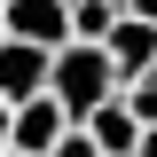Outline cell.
Returning <instances> with one entry per match:
<instances>
[{
  "label": "cell",
  "instance_id": "1",
  "mask_svg": "<svg viewBox=\"0 0 157 157\" xmlns=\"http://www.w3.org/2000/svg\"><path fill=\"white\" fill-rule=\"evenodd\" d=\"M47 94L71 110V126H86L102 102H118V94H126V78H118L110 47H86V39H71V47L55 55V78H47Z\"/></svg>",
  "mask_w": 157,
  "mask_h": 157
},
{
  "label": "cell",
  "instance_id": "2",
  "mask_svg": "<svg viewBox=\"0 0 157 157\" xmlns=\"http://www.w3.org/2000/svg\"><path fill=\"white\" fill-rule=\"evenodd\" d=\"M8 8V39H32L47 55L71 47V0H0Z\"/></svg>",
  "mask_w": 157,
  "mask_h": 157
},
{
  "label": "cell",
  "instance_id": "3",
  "mask_svg": "<svg viewBox=\"0 0 157 157\" xmlns=\"http://www.w3.org/2000/svg\"><path fill=\"white\" fill-rule=\"evenodd\" d=\"M47 78H55V55H47V47H32V39H8V47H0V102H8V110H16V102H39Z\"/></svg>",
  "mask_w": 157,
  "mask_h": 157
},
{
  "label": "cell",
  "instance_id": "4",
  "mask_svg": "<svg viewBox=\"0 0 157 157\" xmlns=\"http://www.w3.org/2000/svg\"><path fill=\"white\" fill-rule=\"evenodd\" d=\"M71 134V110H63L55 94L39 102H16V157H55V141Z\"/></svg>",
  "mask_w": 157,
  "mask_h": 157
},
{
  "label": "cell",
  "instance_id": "5",
  "mask_svg": "<svg viewBox=\"0 0 157 157\" xmlns=\"http://www.w3.org/2000/svg\"><path fill=\"white\" fill-rule=\"evenodd\" d=\"M102 47H110V63H118V78H126V86L157 78V24H141V16H118V32L102 39Z\"/></svg>",
  "mask_w": 157,
  "mask_h": 157
},
{
  "label": "cell",
  "instance_id": "6",
  "mask_svg": "<svg viewBox=\"0 0 157 157\" xmlns=\"http://www.w3.org/2000/svg\"><path fill=\"white\" fill-rule=\"evenodd\" d=\"M86 134L102 141V157H134V149H141V134H149V126H141V118H134V102L118 94V102H102V110L86 118Z\"/></svg>",
  "mask_w": 157,
  "mask_h": 157
},
{
  "label": "cell",
  "instance_id": "7",
  "mask_svg": "<svg viewBox=\"0 0 157 157\" xmlns=\"http://www.w3.org/2000/svg\"><path fill=\"white\" fill-rule=\"evenodd\" d=\"M118 0H71V39H86V47H102V39L118 32Z\"/></svg>",
  "mask_w": 157,
  "mask_h": 157
},
{
  "label": "cell",
  "instance_id": "8",
  "mask_svg": "<svg viewBox=\"0 0 157 157\" xmlns=\"http://www.w3.org/2000/svg\"><path fill=\"white\" fill-rule=\"evenodd\" d=\"M126 102H134L141 126H157V78H141V86H126Z\"/></svg>",
  "mask_w": 157,
  "mask_h": 157
},
{
  "label": "cell",
  "instance_id": "9",
  "mask_svg": "<svg viewBox=\"0 0 157 157\" xmlns=\"http://www.w3.org/2000/svg\"><path fill=\"white\" fill-rule=\"evenodd\" d=\"M55 157H102V141H94V134H86V126H71V134H63V141H55Z\"/></svg>",
  "mask_w": 157,
  "mask_h": 157
},
{
  "label": "cell",
  "instance_id": "10",
  "mask_svg": "<svg viewBox=\"0 0 157 157\" xmlns=\"http://www.w3.org/2000/svg\"><path fill=\"white\" fill-rule=\"evenodd\" d=\"M16 149V110H8V102H0V157Z\"/></svg>",
  "mask_w": 157,
  "mask_h": 157
},
{
  "label": "cell",
  "instance_id": "11",
  "mask_svg": "<svg viewBox=\"0 0 157 157\" xmlns=\"http://www.w3.org/2000/svg\"><path fill=\"white\" fill-rule=\"evenodd\" d=\"M126 16H141V24H157V0H118Z\"/></svg>",
  "mask_w": 157,
  "mask_h": 157
},
{
  "label": "cell",
  "instance_id": "12",
  "mask_svg": "<svg viewBox=\"0 0 157 157\" xmlns=\"http://www.w3.org/2000/svg\"><path fill=\"white\" fill-rule=\"evenodd\" d=\"M134 157H157V126H149V134H141V149H134Z\"/></svg>",
  "mask_w": 157,
  "mask_h": 157
},
{
  "label": "cell",
  "instance_id": "13",
  "mask_svg": "<svg viewBox=\"0 0 157 157\" xmlns=\"http://www.w3.org/2000/svg\"><path fill=\"white\" fill-rule=\"evenodd\" d=\"M0 47H8V8H0Z\"/></svg>",
  "mask_w": 157,
  "mask_h": 157
},
{
  "label": "cell",
  "instance_id": "14",
  "mask_svg": "<svg viewBox=\"0 0 157 157\" xmlns=\"http://www.w3.org/2000/svg\"><path fill=\"white\" fill-rule=\"evenodd\" d=\"M8 157H16V149H8Z\"/></svg>",
  "mask_w": 157,
  "mask_h": 157
}]
</instances>
